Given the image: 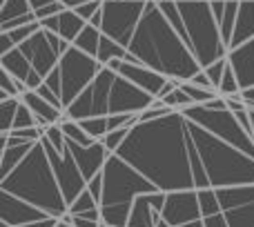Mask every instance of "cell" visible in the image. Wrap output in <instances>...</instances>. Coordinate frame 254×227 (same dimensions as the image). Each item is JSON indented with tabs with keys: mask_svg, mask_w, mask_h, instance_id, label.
I'll return each instance as SVG.
<instances>
[{
	"mask_svg": "<svg viewBox=\"0 0 254 227\" xmlns=\"http://www.w3.org/2000/svg\"><path fill=\"white\" fill-rule=\"evenodd\" d=\"M116 154L156 185L158 192L212 189L194 140L192 120L183 112L134 125Z\"/></svg>",
	"mask_w": 254,
	"mask_h": 227,
	"instance_id": "obj_1",
	"label": "cell"
},
{
	"mask_svg": "<svg viewBox=\"0 0 254 227\" xmlns=\"http://www.w3.org/2000/svg\"><path fill=\"white\" fill-rule=\"evenodd\" d=\"M127 52L134 54L140 65L158 71L165 78L181 80V83L192 80L203 69L194 54L190 52V47L183 43V38L170 25L161 7L152 0L145 7L140 25Z\"/></svg>",
	"mask_w": 254,
	"mask_h": 227,
	"instance_id": "obj_2",
	"label": "cell"
},
{
	"mask_svg": "<svg viewBox=\"0 0 254 227\" xmlns=\"http://www.w3.org/2000/svg\"><path fill=\"white\" fill-rule=\"evenodd\" d=\"M0 189L31 203L54 219H63L69 214V205L63 196V189L40 140L31 147L25 161L7 178L0 180Z\"/></svg>",
	"mask_w": 254,
	"mask_h": 227,
	"instance_id": "obj_3",
	"label": "cell"
},
{
	"mask_svg": "<svg viewBox=\"0 0 254 227\" xmlns=\"http://www.w3.org/2000/svg\"><path fill=\"white\" fill-rule=\"evenodd\" d=\"M176 4H179L185 27L183 43L194 54L198 65L205 69L212 62L228 58L230 49L223 43L219 20H216L214 9H212V0H185V2Z\"/></svg>",
	"mask_w": 254,
	"mask_h": 227,
	"instance_id": "obj_4",
	"label": "cell"
},
{
	"mask_svg": "<svg viewBox=\"0 0 254 227\" xmlns=\"http://www.w3.org/2000/svg\"><path fill=\"white\" fill-rule=\"evenodd\" d=\"M103 65L94 56L80 52L71 45V49L61 58L58 67L45 78V85L63 101L65 110L92 85V80L101 74Z\"/></svg>",
	"mask_w": 254,
	"mask_h": 227,
	"instance_id": "obj_5",
	"label": "cell"
},
{
	"mask_svg": "<svg viewBox=\"0 0 254 227\" xmlns=\"http://www.w3.org/2000/svg\"><path fill=\"white\" fill-rule=\"evenodd\" d=\"M158 192L136 167L125 163L119 154H112L103 170V201L101 205H134L143 194Z\"/></svg>",
	"mask_w": 254,
	"mask_h": 227,
	"instance_id": "obj_6",
	"label": "cell"
},
{
	"mask_svg": "<svg viewBox=\"0 0 254 227\" xmlns=\"http://www.w3.org/2000/svg\"><path fill=\"white\" fill-rule=\"evenodd\" d=\"M183 114L194 120L196 125L205 127L207 131H212L214 136H219L221 140H225L228 145L237 147L239 152L248 154L250 158H254V138L241 127L237 114L230 110H207L203 105H192L188 110H183Z\"/></svg>",
	"mask_w": 254,
	"mask_h": 227,
	"instance_id": "obj_7",
	"label": "cell"
},
{
	"mask_svg": "<svg viewBox=\"0 0 254 227\" xmlns=\"http://www.w3.org/2000/svg\"><path fill=\"white\" fill-rule=\"evenodd\" d=\"M147 2H123V0H105L103 2V27L107 38L116 40L123 47H129Z\"/></svg>",
	"mask_w": 254,
	"mask_h": 227,
	"instance_id": "obj_8",
	"label": "cell"
},
{
	"mask_svg": "<svg viewBox=\"0 0 254 227\" xmlns=\"http://www.w3.org/2000/svg\"><path fill=\"white\" fill-rule=\"evenodd\" d=\"M116 76L119 74L114 69L103 67L101 74L92 80V85L65 110V116L71 118V120L110 116V94H112V85H114Z\"/></svg>",
	"mask_w": 254,
	"mask_h": 227,
	"instance_id": "obj_9",
	"label": "cell"
},
{
	"mask_svg": "<svg viewBox=\"0 0 254 227\" xmlns=\"http://www.w3.org/2000/svg\"><path fill=\"white\" fill-rule=\"evenodd\" d=\"M40 143H43L45 152H47V156H49V163H52V167H54L56 180H58V185H61V189H63V196H65L67 205H71V203H74L76 198L85 192V189H87V180H85L80 167L76 165V161H74V156H71L69 149H65L63 154L56 152L54 145L49 143L45 136L40 138Z\"/></svg>",
	"mask_w": 254,
	"mask_h": 227,
	"instance_id": "obj_10",
	"label": "cell"
},
{
	"mask_svg": "<svg viewBox=\"0 0 254 227\" xmlns=\"http://www.w3.org/2000/svg\"><path fill=\"white\" fill-rule=\"evenodd\" d=\"M230 227H254V185L216 189Z\"/></svg>",
	"mask_w": 254,
	"mask_h": 227,
	"instance_id": "obj_11",
	"label": "cell"
},
{
	"mask_svg": "<svg viewBox=\"0 0 254 227\" xmlns=\"http://www.w3.org/2000/svg\"><path fill=\"white\" fill-rule=\"evenodd\" d=\"M152 103H154V96H149L147 92L136 87L134 83H129L121 74L116 76L114 85H112V94H110V116L112 114H136L138 116Z\"/></svg>",
	"mask_w": 254,
	"mask_h": 227,
	"instance_id": "obj_12",
	"label": "cell"
},
{
	"mask_svg": "<svg viewBox=\"0 0 254 227\" xmlns=\"http://www.w3.org/2000/svg\"><path fill=\"white\" fill-rule=\"evenodd\" d=\"M47 216L49 214H45L36 205L0 189V227H25Z\"/></svg>",
	"mask_w": 254,
	"mask_h": 227,
	"instance_id": "obj_13",
	"label": "cell"
},
{
	"mask_svg": "<svg viewBox=\"0 0 254 227\" xmlns=\"http://www.w3.org/2000/svg\"><path fill=\"white\" fill-rule=\"evenodd\" d=\"M163 219L172 227H181L185 223L203 219L201 203H198V189L194 192H170L163 207Z\"/></svg>",
	"mask_w": 254,
	"mask_h": 227,
	"instance_id": "obj_14",
	"label": "cell"
},
{
	"mask_svg": "<svg viewBox=\"0 0 254 227\" xmlns=\"http://www.w3.org/2000/svg\"><path fill=\"white\" fill-rule=\"evenodd\" d=\"M67 149L71 152L76 165L80 167V171H83L87 183L92 178H96L98 174H103V170H105L107 161H110V156H112L101 140H96V143L89 145V147H83V145H78V143L67 138Z\"/></svg>",
	"mask_w": 254,
	"mask_h": 227,
	"instance_id": "obj_15",
	"label": "cell"
},
{
	"mask_svg": "<svg viewBox=\"0 0 254 227\" xmlns=\"http://www.w3.org/2000/svg\"><path fill=\"white\" fill-rule=\"evenodd\" d=\"M110 69H114L116 74H121L123 78H127L129 83H134L136 87H140L143 92H147L149 96L158 98V94H161V89L165 87V83L170 78H165L163 74H158V71L149 69V67L145 65H131V62H125V60H112Z\"/></svg>",
	"mask_w": 254,
	"mask_h": 227,
	"instance_id": "obj_16",
	"label": "cell"
},
{
	"mask_svg": "<svg viewBox=\"0 0 254 227\" xmlns=\"http://www.w3.org/2000/svg\"><path fill=\"white\" fill-rule=\"evenodd\" d=\"M165 192H154V194H143L134 201L129 214V223L127 227H156V216L163 214L165 207Z\"/></svg>",
	"mask_w": 254,
	"mask_h": 227,
	"instance_id": "obj_17",
	"label": "cell"
},
{
	"mask_svg": "<svg viewBox=\"0 0 254 227\" xmlns=\"http://www.w3.org/2000/svg\"><path fill=\"white\" fill-rule=\"evenodd\" d=\"M0 67H2L4 71H9L13 78L22 80V83L27 85V89H31V92H36V89L45 83V78L31 67V62L27 60V56L18 47L13 49V52L4 54V56H0Z\"/></svg>",
	"mask_w": 254,
	"mask_h": 227,
	"instance_id": "obj_18",
	"label": "cell"
},
{
	"mask_svg": "<svg viewBox=\"0 0 254 227\" xmlns=\"http://www.w3.org/2000/svg\"><path fill=\"white\" fill-rule=\"evenodd\" d=\"M40 22V29H47V31H54L58 34L61 38L69 40L74 45V40L78 38V34L87 27V22L74 11V9H65V11L56 13L52 18H45V20H38Z\"/></svg>",
	"mask_w": 254,
	"mask_h": 227,
	"instance_id": "obj_19",
	"label": "cell"
},
{
	"mask_svg": "<svg viewBox=\"0 0 254 227\" xmlns=\"http://www.w3.org/2000/svg\"><path fill=\"white\" fill-rule=\"evenodd\" d=\"M228 60H230V65H232L237 78H239L241 92L254 89V38L250 43L241 45V47L230 49Z\"/></svg>",
	"mask_w": 254,
	"mask_h": 227,
	"instance_id": "obj_20",
	"label": "cell"
},
{
	"mask_svg": "<svg viewBox=\"0 0 254 227\" xmlns=\"http://www.w3.org/2000/svg\"><path fill=\"white\" fill-rule=\"evenodd\" d=\"M20 101L36 114L38 125L43 127V129H47V127H52V125H61L63 118H65V112L58 110V107H54L52 103H47L38 92H31L29 89V92H25L20 96Z\"/></svg>",
	"mask_w": 254,
	"mask_h": 227,
	"instance_id": "obj_21",
	"label": "cell"
},
{
	"mask_svg": "<svg viewBox=\"0 0 254 227\" xmlns=\"http://www.w3.org/2000/svg\"><path fill=\"white\" fill-rule=\"evenodd\" d=\"M252 38H254V0H241L230 49L241 47V45L250 43Z\"/></svg>",
	"mask_w": 254,
	"mask_h": 227,
	"instance_id": "obj_22",
	"label": "cell"
},
{
	"mask_svg": "<svg viewBox=\"0 0 254 227\" xmlns=\"http://www.w3.org/2000/svg\"><path fill=\"white\" fill-rule=\"evenodd\" d=\"M36 143L29 145H20V147H2V156H0V180L7 178L18 165L27 158V154L31 152Z\"/></svg>",
	"mask_w": 254,
	"mask_h": 227,
	"instance_id": "obj_23",
	"label": "cell"
},
{
	"mask_svg": "<svg viewBox=\"0 0 254 227\" xmlns=\"http://www.w3.org/2000/svg\"><path fill=\"white\" fill-rule=\"evenodd\" d=\"M127 47H123V45H119L116 40L107 38L105 34H103L101 38V47H98V54H96V60L101 62L103 67H107L112 60H125L127 58Z\"/></svg>",
	"mask_w": 254,
	"mask_h": 227,
	"instance_id": "obj_24",
	"label": "cell"
},
{
	"mask_svg": "<svg viewBox=\"0 0 254 227\" xmlns=\"http://www.w3.org/2000/svg\"><path fill=\"white\" fill-rule=\"evenodd\" d=\"M239 4L241 0H225V11L219 20V29L221 36H223L225 47L230 49V43H232V34H234V25H237V16H239Z\"/></svg>",
	"mask_w": 254,
	"mask_h": 227,
	"instance_id": "obj_25",
	"label": "cell"
},
{
	"mask_svg": "<svg viewBox=\"0 0 254 227\" xmlns=\"http://www.w3.org/2000/svg\"><path fill=\"white\" fill-rule=\"evenodd\" d=\"M101 38H103V31L96 29V27H92V25L87 22V27H85V29L78 34V38L74 40V47L96 58L98 47H101Z\"/></svg>",
	"mask_w": 254,
	"mask_h": 227,
	"instance_id": "obj_26",
	"label": "cell"
},
{
	"mask_svg": "<svg viewBox=\"0 0 254 227\" xmlns=\"http://www.w3.org/2000/svg\"><path fill=\"white\" fill-rule=\"evenodd\" d=\"M134 205H101L103 223L110 227H127Z\"/></svg>",
	"mask_w": 254,
	"mask_h": 227,
	"instance_id": "obj_27",
	"label": "cell"
},
{
	"mask_svg": "<svg viewBox=\"0 0 254 227\" xmlns=\"http://www.w3.org/2000/svg\"><path fill=\"white\" fill-rule=\"evenodd\" d=\"M27 13H34V7H31L29 0H2V4H0V25L16 20L20 16H27Z\"/></svg>",
	"mask_w": 254,
	"mask_h": 227,
	"instance_id": "obj_28",
	"label": "cell"
},
{
	"mask_svg": "<svg viewBox=\"0 0 254 227\" xmlns=\"http://www.w3.org/2000/svg\"><path fill=\"white\" fill-rule=\"evenodd\" d=\"M25 92H29L27 85L2 69V76H0V101H4V98H20Z\"/></svg>",
	"mask_w": 254,
	"mask_h": 227,
	"instance_id": "obj_29",
	"label": "cell"
},
{
	"mask_svg": "<svg viewBox=\"0 0 254 227\" xmlns=\"http://www.w3.org/2000/svg\"><path fill=\"white\" fill-rule=\"evenodd\" d=\"M61 129H63V134L67 136L69 140H74V143H78V145H83V147H89V145H94L96 140L94 138H89L87 136V131L80 127V122L78 120H71V118H63V122H61Z\"/></svg>",
	"mask_w": 254,
	"mask_h": 227,
	"instance_id": "obj_30",
	"label": "cell"
},
{
	"mask_svg": "<svg viewBox=\"0 0 254 227\" xmlns=\"http://www.w3.org/2000/svg\"><path fill=\"white\" fill-rule=\"evenodd\" d=\"M20 98H4L0 101V114H2V120H0V131L9 134L13 131V120H16V114L20 110Z\"/></svg>",
	"mask_w": 254,
	"mask_h": 227,
	"instance_id": "obj_31",
	"label": "cell"
},
{
	"mask_svg": "<svg viewBox=\"0 0 254 227\" xmlns=\"http://www.w3.org/2000/svg\"><path fill=\"white\" fill-rule=\"evenodd\" d=\"M198 203H201L203 219H207V216H214V214H221V212H223L216 189H198Z\"/></svg>",
	"mask_w": 254,
	"mask_h": 227,
	"instance_id": "obj_32",
	"label": "cell"
},
{
	"mask_svg": "<svg viewBox=\"0 0 254 227\" xmlns=\"http://www.w3.org/2000/svg\"><path fill=\"white\" fill-rule=\"evenodd\" d=\"M181 89H183L185 94H188L190 98H192V103L194 105H205V103H210V101H214L216 96H219V92H214V89H205V87H198V85H194V83H181L179 85Z\"/></svg>",
	"mask_w": 254,
	"mask_h": 227,
	"instance_id": "obj_33",
	"label": "cell"
},
{
	"mask_svg": "<svg viewBox=\"0 0 254 227\" xmlns=\"http://www.w3.org/2000/svg\"><path fill=\"white\" fill-rule=\"evenodd\" d=\"M80 127L87 131L89 138L94 140H103L110 131V125H107V116H96V118H85V120H78Z\"/></svg>",
	"mask_w": 254,
	"mask_h": 227,
	"instance_id": "obj_34",
	"label": "cell"
},
{
	"mask_svg": "<svg viewBox=\"0 0 254 227\" xmlns=\"http://www.w3.org/2000/svg\"><path fill=\"white\" fill-rule=\"evenodd\" d=\"M237 94H241V85H239L237 74H234L232 65H230V60H228V67H225L223 80H221V85H219V96L228 98V96H237Z\"/></svg>",
	"mask_w": 254,
	"mask_h": 227,
	"instance_id": "obj_35",
	"label": "cell"
},
{
	"mask_svg": "<svg viewBox=\"0 0 254 227\" xmlns=\"http://www.w3.org/2000/svg\"><path fill=\"white\" fill-rule=\"evenodd\" d=\"M98 207H101V205H98V201L92 196V192H89V189H85V192L69 205V214L71 216H78V214H85V212H89V210H98Z\"/></svg>",
	"mask_w": 254,
	"mask_h": 227,
	"instance_id": "obj_36",
	"label": "cell"
},
{
	"mask_svg": "<svg viewBox=\"0 0 254 227\" xmlns=\"http://www.w3.org/2000/svg\"><path fill=\"white\" fill-rule=\"evenodd\" d=\"M131 127H121V129H114V131H107V136L101 140L103 145L107 147V152L110 154H116L121 147H123V143L127 140V136H129Z\"/></svg>",
	"mask_w": 254,
	"mask_h": 227,
	"instance_id": "obj_37",
	"label": "cell"
},
{
	"mask_svg": "<svg viewBox=\"0 0 254 227\" xmlns=\"http://www.w3.org/2000/svg\"><path fill=\"white\" fill-rule=\"evenodd\" d=\"M163 103H165V105L170 107L172 112H183V110H188V107H192V105H194L192 98H190L181 87H176L174 92L170 94V96L163 98Z\"/></svg>",
	"mask_w": 254,
	"mask_h": 227,
	"instance_id": "obj_38",
	"label": "cell"
},
{
	"mask_svg": "<svg viewBox=\"0 0 254 227\" xmlns=\"http://www.w3.org/2000/svg\"><path fill=\"white\" fill-rule=\"evenodd\" d=\"M38 29H40V22H31V25L18 27V29H11V31H0V34H7L9 38H11V43L16 45V47H20V45L27 43V40H29Z\"/></svg>",
	"mask_w": 254,
	"mask_h": 227,
	"instance_id": "obj_39",
	"label": "cell"
},
{
	"mask_svg": "<svg viewBox=\"0 0 254 227\" xmlns=\"http://www.w3.org/2000/svg\"><path fill=\"white\" fill-rule=\"evenodd\" d=\"M27 127H40V125H38L36 114L31 112L25 103H20V110H18L16 120H13V129H27Z\"/></svg>",
	"mask_w": 254,
	"mask_h": 227,
	"instance_id": "obj_40",
	"label": "cell"
},
{
	"mask_svg": "<svg viewBox=\"0 0 254 227\" xmlns=\"http://www.w3.org/2000/svg\"><path fill=\"white\" fill-rule=\"evenodd\" d=\"M45 138L49 140V143L54 145V149L56 152H65L67 149V136L63 134V129H61V125H52V127H47L45 129Z\"/></svg>",
	"mask_w": 254,
	"mask_h": 227,
	"instance_id": "obj_41",
	"label": "cell"
},
{
	"mask_svg": "<svg viewBox=\"0 0 254 227\" xmlns=\"http://www.w3.org/2000/svg\"><path fill=\"white\" fill-rule=\"evenodd\" d=\"M225 67H228V58H221V60H216V62H212L210 67H205V74H207V78L212 80V85H214L216 89H219V85H221V80H223V74H225Z\"/></svg>",
	"mask_w": 254,
	"mask_h": 227,
	"instance_id": "obj_42",
	"label": "cell"
},
{
	"mask_svg": "<svg viewBox=\"0 0 254 227\" xmlns=\"http://www.w3.org/2000/svg\"><path fill=\"white\" fill-rule=\"evenodd\" d=\"M103 2H105V0H94V2H85V4H80V7H76L74 11L78 13V16L83 18L85 22H89V20H92V18L103 9Z\"/></svg>",
	"mask_w": 254,
	"mask_h": 227,
	"instance_id": "obj_43",
	"label": "cell"
},
{
	"mask_svg": "<svg viewBox=\"0 0 254 227\" xmlns=\"http://www.w3.org/2000/svg\"><path fill=\"white\" fill-rule=\"evenodd\" d=\"M65 2H54V4H47V7H43V9H38V11H34L36 13V20H45V18H52V16H56V13H61V11H65Z\"/></svg>",
	"mask_w": 254,
	"mask_h": 227,
	"instance_id": "obj_44",
	"label": "cell"
},
{
	"mask_svg": "<svg viewBox=\"0 0 254 227\" xmlns=\"http://www.w3.org/2000/svg\"><path fill=\"white\" fill-rule=\"evenodd\" d=\"M31 22H38V20H36V13H27V16L16 18V20H9V22H4V25H0V31H11V29H18V27L31 25Z\"/></svg>",
	"mask_w": 254,
	"mask_h": 227,
	"instance_id": "obj_45",
	"label": "cell"
},
{
	"mask_svg": "<svg viewBox=\"0 0 254 227\" xmlns=\"http://www.w3.org/2000/svg\"><path fill=\"white\" fill-rule=\"evenodd\" d=\"M36 92H38L40 96H43V98H45V101H47V103H52L54 107H58V110H63V112H65V105H63V101H61V98H58L56 94H54L52 89H49V87H47V85H45V83L40 85V87L36 89Z\"/></svg>",
	"mask_w": 254,
	"mask_h": 227,
	"instance_id": "obj_46",
	"label": "cell"
},
{
	"mask_svg": "<svg viewBox=\"0 0 254 227\" xmlns=\"http://www.w3.org/2000/svg\"><path fill=\"white\" fill-rule=\"evenodd\" d=\"M87 189L92 192V196L98 201V205H101V201H103V174H98L96 178H92L87 183Z\"/></svg>",
	"mask_w": 254,
	"mask_h": 227,
	"instance_id": "obj_47",
	"label": "cell"
},
{
	"mask_svg": "<svg viewBox=\"0 0 254 227\" xmlns=\"http://www.w3.org/2000/svg\"><path fill=\"white\" fill-rule=\"evenodd\" d=\"M61 221H65V223H69V225H74V227H101V223H96V221H87V219H80V216H71V214L63 216Z\"/></svg>",
	"mask_w": 254,
	"mask_h": 227,
	"instance_id": "obj_48",
	"label": "cell"
},
{
	"mask_svg": "<svg viewBox=\"0 0 254 227\" xmlns=\"http://www.w3.org/2000/svg\"><path fill=\"white\" fill-rule=\"evenodd\" d=\"M203 223H205V227H230V223H228V219H225L223 212H221V214H214V216L203 219Z\"/></svg>",
	"mask_w": 254,
	"mask_h": 227,
	"instance_id": "obj_49",
	"label": "cell"
},
{
	"mask_svg": "<svg viewBox=\"0 0 254 227\" xmlns=\"http://www.w3.org/2000/svg\"><path fill=\"white\" fill-rule=\"evenodd\" d=\"M190 83H194V85H198V87H205V89H214V92H219V89H216L214 87V85H212V80L210 78H207V74H205V71H198V74L196 76H194V78L192 80H190Z\"/></svg>",
	"mask_w": 254,
	"mask_h": 227,
	"instance_id": "obj_50",
	"label": "cell"
},
{
	"mask_svg": "<svg viewBox=\"0 0 254 227\" xmlns=\"http://www.w3.org/2000/svg\"><path fill=\"white\" fill-rule=\"evenodd\" d=\"M58 223H61V219H54V216H47V219L36 221V223H29V225H25V227H58Z\"/></svg>",
	"mask_w": 254,
	"mask_h": 227,
	"instance_id": "obj_51",
	"label": "cell"
},
{
	"mask_svg": "<svg viewBox=\"0 0 254 227\" xmlns=\"http://www.w3.org/2000/svg\"><path fill=\"white\" fill-rule=\"evenodd\" d=\"M31 7H34V11H38V9L47 7V4H54V2H61V0H29Z\"/></svg>",
	"mask_w": 254,
	"mask_h": 227,
	"instance_id": "obj_52",
	"label": "cell"
},
{
	"mask_svg": "<svg viewBox=\"0 0 254 227\" xmlns=\"http://www.w3.org/2000/svg\"><path fill=\"white\" fill-rule=\"evenodd\" d=\"M63 2H65L67 9H76V7H80V4H85V2H94V0H63Z\"/></svg>",
	"mask_w": 254,
	"mask_h": 227,
	"instance_id": "obj_53",
	"label": "cell"
},
{
	"mask_svg": "<svg viewBox=\"0 0 254 227\" xmlns=\"http://www.w3.org/2000/svg\"><path fill=\"white\" fill-rule=\"evenodd\" d=\"M241 94H243V98H246L248 107L254 110V89H246V92H241Z\"/></svg>",
	"mask_w": 254,
	"mask_h": 227,
	"instance_id": "obj_54",
	"label": "cell"
},
{
	"mask_svg": "<svg viewBox=\"0 0 254 227\" xmlns=\"http://www.w3.org/2000/svg\"><path fill=\"white\" fill-rule=\"evenodd\" d=\"M181 227H205V223H203V219H198V221H192V223H185V225H181Z\"/></svg>",
	"mask_w": 254,
	"mask_h": 227,
	"instance_id": "obj_55",
	"label": "cell"
},
{
	"mask_svg": "<svg viewBox=\"0 0 254 227\" xmlns=\"http://www.w3.org/2000/svg\"><path fill=\"white\" fill-rule=\"evenodd\" d=\"M250 118H252V136H254V110H250Z\"/></svg>",
	"mask_w": 254,
	"mask_h": 227,
	"instance_id": "obj_56",
	"label": "cell"
},
{
	"mask_svg": "<svg viewBox=\"0 0 254 227\" xmlns=\"http://www.w3.org/2000/svg\"><path fill=\"white\" fill-rule=\"evenodd\" d=\"M58 227H74V225H69V223H65V221H61V223H58Z\"/></svg>",
	"mask_w": 254,
	"mask_h": 227,
	"instance_id": "obj_57",
	"label": "cell"
},
{
	"mask_svg": "<svg viewBox=\"0 0 254 227\" xmlns=\"http://www.w3.org/2000/svg\"><path fill=\"white\" fill-rule=\"evenodd\" d=\"M152 2H156V4H161V2H165V0H152Z\"/></svg>",
	"mask_w": 254,
	"mask_h": 227,
	"instance_id": "obj_58",
	"label": "cell"
},
{
	"mask_svg": "<svg viewBox=\"0 0 254 227\" xmlns=\"http://www.w3.org/2000/svg\"><path fill=\"white\" fill-rule=\"evenodd\" d=\"M101 227H110V225H105V223H101Z\"/></svg>",
	"mask_w": 254,
	"mask_h": 227,
	"instance_id": "obj_59",
	"label": "cell"
},
{
	"mask_svg": "<svg viewBox=\"0 0 254 227\" xmlns=\"http://www.w3.org/2000/svg\"><path fill=\"white\" fill-rule=\"evenodd\" d=\"M176 2H185V0H176Z\"/></svg>",
	"mask_w": 254,
	"mask_h": 227,
	"instance_id": "obj_60",
	"label": "cell"
}]
</instances>
